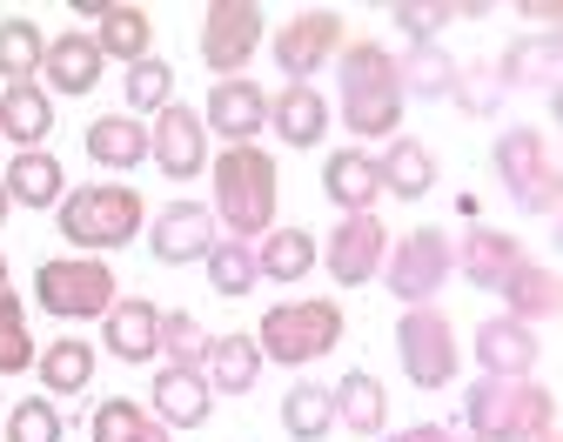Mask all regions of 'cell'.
Instances as JSON below:
<instances>
[{
  "label": "cell",
  "mask_w": 563,
  "mask_h": 442,
  "mask_svg": "<svg viewBox=\"0 0 563 442\" xmlns=\"http://www.w3.org/2000/svg\"><path fill=\"white\" fill-rule=\"evenodd\" d=\"M208 181H216V229H229V242H262L275 229V201H282V175L268 147H222L208 162Z\"/></svg>",
  "instance_id": "obj_1"
},
{
  "label": "cell",
  "mask_w": 563,
  "mask_h": 442,
  "mask_svg": "<svg viewBox=\"0 0 563 442\" xmlns=\"http://www.w3.org/2000/svg\"><path fill=\"white\" fill-rule=\"evenodd\" d=\"M335 81H342V121L349 134H396L402 128V88H396V54L383 41H349L335 54Z\"/></svg>",
  "instance_id": "obj_2"
},
{
  "label": "cell",
  "mask_w": 563,
  "mask_h": 442,
  "mask_svg": "<svg viewBox=\"0 0 563 442\" xmlns=\"http://www.w3.org/2000/svg\"><path fill=\"white\" fill-rule=\"evenodd\" d=\"M556 429V396L543 383H497L476 376L463 396V435L470 442H537Z\"/></svg>",
  "instance_id": "obj_3"
},
{
  "label": "cell",
  "mask_w": 563,
  "mask_h": 442,
  "mask_svg": "<svg viewBox=\"0 0 563 442\" xmlns=\"http://www.w3.org/2000/svg\"><path fill=\"white\" fill-rule=\"evenodd\" d=\"M60 242H75L81 255H108V248H128L148 221V201L121 181H88V188H67L60 195Z\"/></svg>",
  "instance_id": "obj_4"
},
{
  "label": "cell",
  "mask_w": 563,
  "mask_h": 442,
  "mask_svg": "<svg viewBox=\"0 0 563 442\" xmlns=\"http://www.w3.org/2000/svg\"><path fill=\"white\" fill-rule=\"evenodd\" d=\"M255 349L262 362H282V368H302V362H322L329 349H342V309L329 295H296V302H275L255 329Z\"/></svg>",
  "instance_id": "obj_5"
},
{
  "label": "cell",
  "mask_w": 563,
  "mask_h": 442,
  "mask_svg": "<svg viewBox=\"0 0 563 442\" xmlns=\"http://www.w3.org/2000/svg\"><path fill=\"white\" fill-rule=\"evenodd\" d=\"M114 295H121V281H114L108 255H54V262L34 268V302L47 316H60V322H95V316H108Z\"/></svg>",
  "instance_id": "obj_6"
},
{
  "label": "cell",
  "mask_w": 563,
  "mask_h": 442,
  "mask_svg": "<svg viewBox=\"0 0 563 442\" xmlns=\"http://www.w3.org/2000/svg\"><path fill=\"white\" fill-rule=\"evenodd\" d=\"M489 162H497V175H504V188H510L517 208L556 214V201H563V168L550 162V134H543V128H504L497 147H489Z\"/></svg>",
  "instance_id": "obj_7"
},
{
  "label": "cell",
  "mask_w": 563,
  "mask_h": 442,
  "mask_svg": "<svg viewBox=\"0 0 563 442\" xmlns=\"http://www.w3.org/2000/svg\"><path fill=\"white\" fill-rule=\"evenodd\" d=\"M450 275H456V242L443 229H409L383 255V281H389V295H396L402 309H422L430 295H443Z\"/></svg>",
  "instance_id": "obj_8"
},
{
  "label": "cell",
  "mask_w": 563,
  "mask_h": 442,
  "mask_svg": "<svg viewBox=\"0 0 563 442\" xmlns=\"http://www.w3.org/2000/svg\"><path fill=\"white\" fill-rule=\"evenodd\" d=\"M396 355H402V376H409L416 389H450V383H456V362H463L456 329H450V316H443L437 302L402 309V322H396Z\"/></svg>",
  "instance_id": "obj_9"
},
{
  "label": "cell",
  "mask_w": 563,
  "mask_h": 442,
  "mask_svg": "<svg viewBox=\"0 0 563 442\" xmlns=\"http://www.w3.org/2000/svg\"><path fill=\"white\" fill-rule=\"evenodd\" d=\"M268 47H275V67L289 74V88H309L316 67L342 54V14L335 8H302V14H289L275 27Z\"/></svg>",
  "instance_id": "obj_10"
},
{
  "label": "cell",
  "mask_w": 563,
  "mask_h": 442,
  "mask_svg": "<svg viewBox=\"0 0 563 442\" xmlns=\"http://www.w3.org/2000/svg\"><path fill=\"white\" fill-rule=\"evenodd\" d=\"M262 8L255 0H216V8L201 14V60L222 74V81H242V67L255 60L262 47Z\"/></svg>",
  "instance_id": "obj_11"
},
{
  "label": "cell",
  "mask_w": 563,
  "mask_h": 442,
  "mask_svg": "<svg viewBox=\"0 0 563 442\" xmlns=\"http://www.w3.org/2000/svg\"><path fill=\"white\" fill-rule=\"evenodd\" d=\"M389 229L376 214H342L335 221V235L322 242V268L342 281V288H363V281H376L383 275V255H389Z\"/></svg>",
  "instance_id": "obj_12"
},
{
  "label": "cell",
  "mask_w": 563,
  "mask_h": 442,
  "mask_svg": "<svg viewBox=\"0 0 563 442\" xmlns=\"http://www.w3.org/2000/svg\"><path fill=\"white\" fill-rule=\"evenodd\" d=\"M216 242H222V229H216V208H208V201H168L155 214V229H148V248L168 268L208 262V248H216Z\"/></svg>",
  "instance_id": "obj_13"
},
{
  "label": "cell",
  "mask_w": 563,
  "mask_h": 442,
  "mask_svg": "<svg viewBox=\"0 0 563 442\" xmlns=\"http://www.w3.org/2000/svg\"><path fill=\"white\" fill-rule=\"evenodd\" d=\"M148 155H155V168L168 181H195L208 168V128H201V114L181 108V101H168L155 114V128H148Z\"/></svg>",
  "instance_id": "obj_14"
},
{
  "label": "cell",
  "mask_w": 563,
  "mask_h": 442,
  "mask_svg": "<svg viewBox=\"0 0 563 442\" xmlns=\"http://www.w3.org/2000/svg\"><path fill=\"white\" fill-rule=\"evenodd\" d=\"M476 362H483V376H497V383H537L543 342H537V329H523L510 316H489L476 329Z\"/></svg>",
  "instance_id": "obj_15"
},
{
  "label": "cell",
  "mask_w": 563,
  "mask_h": 442,
  "mask_svg": "<svg viewBox=\"0 0 563 442\" xmlns=\"http://www.w3.org/2000/svg\"><path fill=\"white\" fill-rule=\"evenodd\" d=\"M101 349L114 362H155L162 355V309L148 295H114V309L101 316Z\"/></svg>",
  "instance_id": "obj_16"
},
{
  "label": "cell",
  "mask_w": 563,
  "mask_h": 442,
  "mask_svg": "<svg viewBox=\"0 0 563 442\" xmlns=\"http://www.w3.org/2000/svg\"><path fill=\"white\" fill-rule=\"evenodd\" d=\"M201 128L222 134L229 147H249L268 128V95L255 81H216L208 88V108H201Z\"/></svg>",
  "instance_id": "obj_17"
},
{
  "label": "cell",
  "mask_w": 563,
  "mask_h": 442,
  "mask_svg": "<svg viewBox=\"0 0 563 442\" xmlns=\"http://www.w3.org/2000/svg\"><path fill=\"white\" fill-rule=\"evenodd\" d=\"M155 409V422L162 429H201L208 416H216V389H208V376H201V368H155V396H148Z\"/></svg>",
  "instance_id": "obj_18"
},
{
  "label": "cell",
  "mask_w": 563,
  "mask_h": 442,
  "mask_svg": "<svg viewBox=\"0 0 563 442\" xmlns=\"http://www.w3.org/2000/svg\"><path fill=\"white\" fill-rule=\"evenodd\" d=\"M322 195H329L342 214H376L383 175H376V155H369V147H335V155L322 162Z\"/></svg>",
  "instance_id": "obj_19"
},
{
  "label": "cell",
  "mask_w": 563,
  "mask_h": 442,
  "mask_svg": "<svg viewBox=\"0 0 563 442\" xmlns=\"http://www.w3.org/2000/svg\"><path fill=\"white\" fill-rule=\"evenodd\" d=\"M101 47H95V34H81V27H67V34H54L47 41V60H41V74H47V88L54 95H95L101 88Z\"/></svg>",
  "instance_id": "obj_20"
},
{
  "label": "cell",
  "mask_w": 563,
  "mask_h": 442,
  "mask_svg": "<svg viewBox=\"0 0 563 442\" xmlns=\"http://www.w3.org/2000/svg\"><path fill=\"white\" fill-rule=\"evenodd\" d=\"M489 67H497L504 95L510 88H550V81H563V34H517L504 47V60H489Z\"/></svg>",
  "instance_id": "obj_21"
},
{
  "label": "cell",
  "mask_w": 563,
  "mask_h": 442,
  "mask_svg": "<svg viewBox=\"0 0 563 442\" xmlns=\"http://www.w3.org/2000/svg\"><path fill=\"white\" fill-rule=\"evenodd\" d=\"M497 295L510 302V322H523V329H530V322H550V316L563 309V275H556L550 262H530V255H523Z\"/></svg>",
  "instance_id": "obj_22"
},
{
  "label": "cell",
  "mask_w": 563,
  "mask_h": 442,
  "mask_svg": "<svg viewBox=\"0 0 563 442\" xmlns=\"http://www.w3.org/2000/svg\"><path fill=\"white\" fill-rule=\"evenodd\" d=\"M517 262H523V242H517V235H504V229H470V235L456 242V268H463L476 288H489V295L510 281V268H517Z\"/></svg>",
  "instance_id": "obj_23"
},
{
  "label": "cell",
  "mask_w": 563,
  "mask_h": 442,
  "mask_svg": "<svg viewBox=\"0 0 563 442\" xmlns=\"http://www.w3.org/2000/svg\"><path fill=\"white\" fill-rule=\"evenodd\" d=\"M201 376H208V389L216 396H249L255 383H262V349H255V335H216L208 342V362H201Z\"/></svg>",
  "instance_id": "obj_24"
},
{
  "label": "cell",
  "mask_w": 563,
  "mask_h": 442,
  "mask_svg": "<svg viewBox=\"0 0 563 442\" xmlns=\"http://www.w3.org/2000/svg\"><path fill=\"white\" fill-rule=\"evenodd\" d=\"M376 175H383V195H402V201H422L437 188V155L409 134H389V147L376 155Z\"/></svg>",
  "instance_id": "obj_25"
},
{
  "label": "cell",
  "mask_w": 563,
  "mask_h": 442,
  "mask_svg": "<svg viewBox=\"0 0 563 442\" xmlns=\"http://www.w3.org/2000/svg\"><path fill=\"white\" fill-rule=\"evenodd\" d=\"M0 134H8L21 155L41 147L54 134V95L41 81H21V88H0Z\"/></svg>",
  "instance_id": "obj_26"
},
{
  "label": "cell",
  "mask_w": 563,
  "mask_h": 442,
  "mask_svg": "<svg viewBox=\"0 0 563 442\" xmlns=\"http://www.w3.org/2000/svg\"><path fill=\"white\" fill-rule=\"evenodd\" d=\"M0 188H8V201H14V208H60L67 175H60V162L47 155V147H27V155H14V162H8Z\"/></svg>",
  "instance_id": "obj_27"
},
{
  "label": "cell",
  "mask_w": 563,
  "mask_h": 442,
  "mask_svg": "<svg viewBox=\"0 0 563 442\" xmlns=\"http://www.w3.org/2000/svg\"><path fill=\"white\" fill-rule=\"evenodd\" d=\"M329 402H335V422H349V435H383L389 429V396H383V383L369 368H349V376L329 389Z\"/></svg>",
  "instance_id": "obj_28"
},
{
  "label": "cell",
  "mask_w": 563,
  "mask_h": 442,
  "mask_svg": "<svg viewBox=\"0 0 563 442\" xmlns=\"http://www.w3.org/2000/svg\"><path fill=\"white\" fill-rule=\"evenodd\" d=\"M88 162L95 168H141V162H148V128H141L134 114L88 121Z\"/></svg>",
  "instance_id": "obj_29"
},
{
  "label": "cell",
  "mask_w": 563,
  "mask_h": 442,
  "mask_svg": "<svg viewBox=\"0 0 563 442\" xmlns=\"http://www.w3.org/2000/svg\"><path fill=\"white\" fill-rule=\"evenodd\" d=\"M268 128L289 141V147H316V141L329 134V101H322L316 88H282V95L268 101Z\"/></svg>",
  "instance_id": "obj_30"
},
{
  "label": "cell",
  "mask_w": 563,
  "mask_h": 442,
  "mask_svg": "<svg viewBox=\"0 0 563 442\" xmlns=\"http://www.w3.org/2000/svg\"><path fill=\"white\" fill-rule=\"evenodd\" d=\"M34 368H41V389H47V396H81V389L95 383V342L60 335V342H47V349L34 355Z\"/></svg>",
  "instance_id": "obj_31"
},
{
  "label": "cell",
  "mask_w": 563,
  "mask_h": 442,
  "mask_svg": "<svg viewBox=\"0 0 563 442\" xmlns=\"http://www.w3.org/2000/svg\"><path fill=\"white\" fill-rule=\"evenodd\" d=\"M316 262H322V248H316L309 229H268V235L255 242V268H262V281H302Z\"/></svg>",
  "instance_id": "obj_32"
},
{
  "label": "cell",
  "mask_w": 563,
  "mask_h": 442,
  "mask_svg": "<svg viewBox=\"0 0 563 442\" xmlns=\"http://www.w3.org/2000/svg\"><path fill=\"white\" fill-rule=\"evenodd\" d=\"M148 41H155V21H148V8H101V21H95V47H101V60H148Z\"/></svg>",
  "instance_id": "obj_33"
},
{
  "label": "cell",
  "mask_w": 563,
  "mask_h": 442,
  "mask_svg": "<svg viewBox=\"0 0 563 442\" xmlns=\"http://www.w3.org/2000/svg\"><path fill=\"white\" fill-rule=\"evenodd\" d=\"M41 60H47V34H41L27 14H8V21H0V81H8V88L41 81Z\"/></svg>",
  "instance_id": "obj_34"
},
{
  "label": "cell",
  "mask_w": 563,
  "mask_h": 442,
  "mask_svg": "<svg viewBox=\"0 0 563 442\" xmlns=\"http://www.w3.org/2000/svg\"><path fill=\"white\" fill-rule=\"evenodd\" d=\"M450 81H456V60L443 47H409L396 60V88L402 101H450Z\"/></svg>",
  "instance_id": "obj_35"
},
{
  "label": "cell",
  "mask_w": 563,
  "mask_h": 442,
  "mask_svg": "<svg viewBox=\"0 0 563 442\" xmlns=\"http://www.w3.org/2000/svg\"><path fill=\"white\" fill-rule=\"evenodd\" d=\"M88 435H95V442H168V429H162L148 409H141L134 396H108V402L95 409Z\"/></svg>",
  "instance_id": "obj_36"
},
{
  "label": "cell",
  "mask_w": 563,
  "mask_h": 442,
  "mask_svg": "<svg viewBox=\"0 0 563 442\" xmlns=\"http://www.w3.org/2000/svg\"><path fill=\"white\" fill-rule=\"evenodd\" d=\"M255 281H262V268H255V242H216L208 248V288L216 295H229V302H242V295H255Z\"/></svg>",
  "instance_id": "obj_37"
},
{
  "label": "cell",
  "mask_w": 563,
  "mask_h": 442,
  "mask_svg": "<svg viewBox=\"0 0 563 442\" xmlns=\"http://www.w3.org/2000/svg\"><path fill=\"white\" fill-rule=\"evenodd\" d=\"M282 429H289L296 442H322L335 429V402L322 383H296L289 396H282Z\"/></svg>",
  "instance_id": "obj_38"
},
{
  "label": "cell",
  "mask_w": 563,
  "mask_h": 442,
  "mask_svg": "<svg viewBox=\"0 0 563 442\" xmlns=\"http://www.w3.org/2000/svg\"><path fill=\"white\" fill-rule=\"evenodd\" d=\"M121 95H128V114H134V121H141V114H162V108L175 101V67H168L162 54L134 60L128 81H121Z\"/></svg>",
  "instance_id": "obj_39"
},
{
  "label": "cell",
  "mask_w": 563,
  "mask_h": 442,
  "mask_svg": "<svg viewBox=\"0 0 563 442\" xmlns=\"http://www.w3.org/2000/svg\"><path fill=\"white\" fill-rule=\"evenodd\" d=\"M41 342L27 335V309L14 288H0V376H21V368H34Z\"/></svg>",
  "instance_id": "obj_40"
},
{
  "label": "cell",
  "mask_w": 563,
  "mask_h": 442,
  "mask_svg": "<svg viewBox=\"0 0 563 442\" xmlns=\"http://www.w3.org/2000/svg\"><path fill=\"white\" fill-rule=\"evenodd\" d=\"M450 101H456L463 114L489 121V114L504 108V81H497V67H489V60H470V67H456V81H450Z\"/></svg>",
  "instance_id": "obj_41"
},
{
  "label": "cell",
  "mask_w": 563,
  "mask_h": 442,
  "mask_svg": "<svg viewBox=\"0 0 563 442\" xmlns=\"http://www.w3.org/2000/svg\"><path fill=\"white\" fill-rule=\"evenodd\" d=\"M208 335L188 309H162V355H168V368H201L208 362Z\"/></svg>",
  "instance_id": "obj_42"
},
{
  "label": "cell",
  "mask_w": 563,
  "mask_h": 442,
  "mask_svg": "<svg viewBox=\"0 0 563 442\" xmlns=\"http://www.w3.org/2000/svg\"><path fill=\"white\" fill-rule=\"evenodd\" d=\"M389 21H396L416 47H437V27H450V21H456V8H450V0H396Z\"/></svg>",
  "instance_id": "obj_43"
},
{
  "label": "cell",
  "mask_w": 563,
  "mask_h": 442,
  "mask_svg": "<svg viewBox=\"0 0 563 442\" xmlns=\"http://www.w3.org/2000/svg\"><path fill=\"white\" fill-rule=\"evenodd\" d=\"M8 442H60V409H54L47 396L14 402V416H8Z\"/></svg>",
  "instance_id": "obj_44"
},
{
  "label": "cell",
  "mask_w": 563,
  "mask_h": 442,
  "mask_svg": "<svg viewBox=\"0 0 563 442\" xmlns=\"http://www.w3.org/2000/svg\"><path fill=\"white\" fill-rule=\"evenodd\" d=\"M402 442H470V435H456L443 422H416V429H402Z\"/></svg>",
  "instance_id": "obj_45"
},
{
  "label": "cell",
  "mask_w": 563,
  "mask_h": 442,
  "mask_svg": "<svg viewBox=\"0 0 563 442\" xmlns=\"http://www.w3.org/2000/svg\"><path fill=\"white\" fill-rule=\"evenodd\" d=\"M8 208H14V201H8V188H0V221H8Z\"/></svg>",
  "instance_id": "obj_46"
},
{
  "label": "cell",
  "mask_w": 563,
  "mask_h": 442,
  "mask_svg": "<svg viewBox=\"0 0 563 442\" xmlns=\"http://www.w3.org/2000/svg\"><path fill=\"white\" fill-rule=\"evenodd\" d=\"M0 288H8V255H0Z\"/></svg>",
  "instance_id": "obj_47"
},
{
  "label": "cell",
  "mask_w": 563,
  "mask_h": 442,
  "mask_svg": "<svg viewBox=\"0 0 563 442\" xmlns=\"http://www.w3.org/2000/svg\"><path fill=\"white\" fill-rule=\"evenodd\" d=\"M376 442H402V435H376Z\"/></svg>",
  "instance_id": "obj_48"
}]
</instances>
